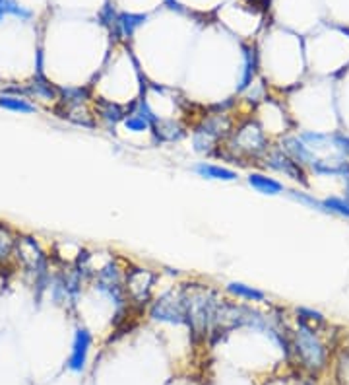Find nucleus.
<instances>
[{
	"instance_id": "1",
	"label": "nucleus",
	"mask_w": 349,
	"mask_h": 385,
	"mask_svg": "<svg viewBox=\"0 0 349 385\" xmlns=\"http://www.w3.org/2000/svg\"><path fill=\"white\" fill-rule=\"evenodd\" d=\"M179 292L184 304L186 325L194 339H206L210 335L215 307L221 302V298L206 284H184Z\"/></svg>"
},
{
	"instance_id": "2",
	"label": "nucleus",
	"mask_w": 349,
	"mask_h": 385,
	"mask_svg": "<svg viewBox=\"0 0 349 385\" xmlns=\"http://www.w3.org/2000/svg\"><path fill=\"white\" fill-rule=\"evenodd\" d=\"M226 142V148L231 152V160H262V156L270 150L268 136L254 121H247L233 129Z\"/></svg>"
},
{
	"instance_id": "3",
	"label": "nucleus",
	"mask_w": 349,
	"mask_h": 385,
	"mask_svg": "<svg viewBox=\"0 0 349 385\" xmlns=\"http://www.w3.org/2000/svg\"><path fill=\"white\" fill-rule=\"evenodd\" d=\"M14 255L23 269L35 276V286L39 290V296L49 290V284H51L49 257L39 245V241L32 236H18L16 245H14Z\"/></svg>"
},
{
	"instance_id": "4",
	"label": "nucleus",
	"mask_w": 349,
	"mask_h": 385,
	"mask_svg": "<svg viewBox=\"0 0 349 385\" xmlns=\"http://www.w3.org/2000/svg\"><path fill=\"white\" fill-rule=\"evenodd\" d=\"M291 349L297 352L301 364L311 372H318L326 366V344L322 342L320 333L315 329L304 327L299 323V327L291 333Z\"/></svg>"
},
{
	"instance_id": "5",
	"label": "nucleus",
	"mask_w": 349,
	"mask_h": 385,
	"mask_svg": "<svg viewBox=\"0 0 349 385\" xmlns=\"http://www.w3.org/2000/svg\"><path fill=\"white\" fill-rule=\"evenodd\" d=\"M156 274L149 269H130L124 274V290L130 306H144L149 302Z\"/></svg>"
},
{
	"instance_id": "6",
	"label": "nucleus",
	"mask_w": 349,
	"mask_h": 385,
	"mask_svg": "<svg viewBox=\"0 0 349 385\" xmlns=\"http://www.w3.org/2000/svg\"><path fill=\"white\" fill-rule=\"evenodd\" d=\"M149 318L161 321V323H173V325H186V314L180 292H167L158 298L149 306Z\"/></svg>"
},
{
	"instance_id": "7",
	"label": "nucleus",
	"mask_w": 349,
	"mask_h": 385,
	"mask_svg": "<svg viewBox=\"0 0 349 385\" xmlns=\"http://www.w3.org/2000/svg\"><path fill=\"white\" fill-rule=\"evenodd\" d=\"M262 166L270 168V170L278 171V173H285L287 177H291L293 182H301L306 185V173L301 164H297L295 160L289 158L282 148H270L264 156H262Z\"/></svg>"
},
{
	"instance_id": "8",
	"label": "nucleus",
	"mask_w": 349,
	"mask_h": 385,
	"mask_svg": "<svg viewBox=\"0 0 349 385\" xmlns=\"http://www.w3.org/2000/svg\"><path fill=\"white\" fill-rule=\"evenodd\" d=\"M91 333L86 327L76 329L74 340H72V351L68 356L67 368L70 372H84L86 364H88V354L91 349Z\"/></svg>"
},
{
	"instance_id": "9",
	"label": "nucleus",
	"mask_w": 349,
	"mask_h": 385,
	"mask_svg": "<svg viewBox=\"0 0 349 385\" xmlns=\"http://www.w3.org/2000/svg\"><path fill=\"white\" fill-rule=\"evenodd\" d=\"M23 90H25L27 98H37V100H43V102L57 103L58 96H60V88L51 84L43 72H37L29 84H23Z\"/></svg>"
},
{
	"instance_id": "10",
	"label": "nucleus",
	"mask_w": 349,
	"mask_h": 385,
	"mask_svg": "<svg viewBox=\"0 0 349 385\" xmlns=\"http://www.w3.org/2000/svg\"><path fill=\"white\" fill-rule=\"evenodd\" d=\"M289 156L293 158L297 164L301 166H311L315 162V152L309 148V144H304V140L297 138V136H285L282 140V146H280Z\"/></svg>"
},
{
	"instance_id": "11",
	"label": "nucleus",
	"mask_w": 349,
	"mask_h": 385,
	"mask_svg": "<svg viewBox=\"0 0 349 385\" xmlns=\"http://www.w3.org/2000/svg\"><path fill=\"white\" fill-rule=\"evenodd\" d=\"M152 133H154V140L163 144V142H177L180 138H184L186 131L180 123L175 121H165V119H159L152 126Z\"/></svg>"
},
{
	"instance_id": "12",
	"label": "nucleus",
	"mask_w": 349,
	"mask_h": 385,
	"mask_svg": "<svg viewBox=\"0 0 349 385\" xmlns=\"http://www.w3.org/2000/svg\"><path fill=\"white\" fill-rule=\"evenodd\" d=\"M95 115L107 125H117L126 119L128 107H123L121 103L111 102V100H95Z\"/></svg>"
},
{
	"instance_id": "13",
	"label": "nucleus",
	"mask_w": 349,
	"mask_h": 385,
	"mask_svg": "<svg viewBox=\"0 0 349 385\" xmlns=\"http://www.w3.org/2000/svg\"><path fill=\"white\" fill-rule=\"evenodd\" d=\"M192 170L204 179H214V182H237L239 179V173L235 170L215 166V164H206V162H198Z\"/></svg>"
},
{
	"instance_id": "14",
	"label": "nucleus",
	"mask_w": 349,
	"mask_h": 385,
	"mask_svg": "<svg viewBox=\"0 0 349 385\" xmlns=\"http://www.w3.org/2000/svg\"><path fill=\"white\" fill-rule=\"evenodd\" d=\"M0 109H6L12 113H22V115H32L37 111L35 105L29 98L23 96H14V94H0Z\"/></svg>"
},
{
	"instance_id": "15",
	"label": "nucleus",
	"mask_w": 349,
	"mask_h": 385,
	"mask_svg": "<svg viewBox=\"0 0 349 385\" xmlns=\"http://www.w3.org/2000/svg\"><path fill=\"white\" fill-rule=\"evenodd\" d=\"M248 185L254 189V191L262 192V195H280L283 191V185L278 179H274L266 173H258V171H252L247 177Z\"/></svg>"
},
{
	"instance_id": "16",
	"label": "nucleus",
	"mask_w": 349,
	"mask_h": 385,
	"mask_svg": "<svg viewBox=\"0 0 349 385\" xmlns=\"http://www.w3.org/2000/svg\"><path fill=\"white\" fill-rule=\"evenodd\" d=\"M16 234L8 224L0 222V265H6L14 255V245H16Z\"/></svg>"
},
{
	"instance_id": "17",
	"label": "nucleus",
	"mask_w": 349,
	"mask_h": 385,
	"mask_svg": "<svg viewBox=\"0 0 349 385\" xmlns=\"http://www.w3.org/2000/svg\"><path fill=\"white\" fill-rule=\"evenodd\" d=\"M227 292L239 298V300H245V302H264L266 300V294L262 290L243 283H229L227 284Z\"/></svg>"
},
{
	"instance_id": "18",
	"label": "nucleus",
	"mask_w": 349,
	"mask_h": 385,
	"mask_svg": "<svg viewBox=\"0 0 349 385\" xmlns=\"http://www.w3.org/2000/svg\"><path fill=\"white\" fill-rule=\"evenodd\" d=\"M297 323H301V325H304V327L309 329H315V331L328 327L326 318H324L320 311L309 309V307H299V309H297Z\"/></svg>"
},
{
	"instance_id": "19",
	"label": "nucleus",
	"mask_w": 349,
	"mask_h": 385,
	"mask_svg": "<svg viewBox=\"0 0 349 385\" xmlns=\"http://www.w3.org/2000/svg\"><path fill=\"white\" fill-rule=\"evenodd\" d=\"M144 22H146V16H144V14H128V12H124V14H121V16L117 18V28H119V32H121L124 37H132L136 28L142 25Z\"/></svg>"
},
{
	"instance_id": "20",
	"label": "nucleus",
	"mask_w": 349,
	"mask_h": 385,
	"mask_svg": "<svg viewBox=\"0 0 349 385\" xmlns=\"http://www.w3.org/2000/svg\"><path fill=\"white\" fill-rule=\"evenodd\" d=\"M256 74V55H254V49H245V68H243V76H241V84L237 91L247 90L248 86L252 84Z\"/></svg>"
},
{
	"instance_id": "21",
	"label": "nucleus",
	"mask_w": 349,
	"mask_h": 385,
	"mask_svg": "<svg viewBox=\"0 0 349 385\" xmlns=\"http://www.w3.org/2000/svg\"><path fill=\"white\" fill-rule=\"evenodd\" d=\"M6 16H16L20 20H29L34 16V12L20 6L16 0H0V20H4Z\"/></svg>"
},
{
	"instance_id": "22",
	"label": "nucleus",
	"mask_w": 349,
	"mask_h": 385,
	"mask_svg": "<svg viewBox=\"0 0 349 385\" xmlns=\"http://www.w3.org/2000/svg\"><path fill=\"white\" fill-rule=\"evenodd\" d=\"M322 206H324V212L349 218V201L346 197H330V199H324Z\"/></svg>"
},
{
	"instance_id": "23",
	"label": "nucleus",
	"mask_w": 349,
	"mask_h": 385,
	"mask_svg": "<svg viewBox=\"0 0 349 385\" xmlns=\"http://www.w3.org/2000/svg\"><path fill=\"white\" fill-rule=\"evenodd\" d=\"M338 382H339V385H349V349L339 354Z\"/></svg>"
},
{
	"instance_id": "24",
	"label": "nucleus",
	"mask_w": 349,
	"mask_h": 385,
	"mask_svg": "<svg viewBox=\"0 0 349 385\" xmlns=\"http://www.w3.org/2000/svg\"><path fill=\"white\" fill-rule=\"evenodd\" d=\"M295 201H299V203L306 204V206H311V208H315V210H322L324 212V206H322V201H316L315 197H311L309 192H301V191H289Z\"/></svg>"
},
{
	"instance_id": "25",
	"label": "nucleus",
	"mask_w": 349,
	"mask_h": 385,
	"mask_svg": "<svg viewBox=\"0 0 349 385\" xmlns=\"http://www.w3.org/2000/svg\"><path fill=\"white\" fill-rule=\"evenodd\" d=\"M330 140L334 142V148H336L339 154H341V158L348 160L349 158V136L339 135L338 133V135L330 136Z\"/></svg>"
}]
</instances>
